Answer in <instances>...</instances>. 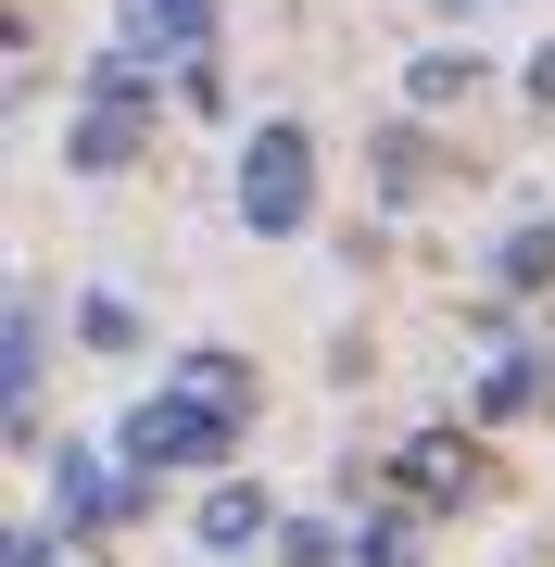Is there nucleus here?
Returning a JSON list of instances; mask_svg holds the SVG:
<instances>
[{
	"label": "nucleus",
	"instance_id": "nucleus-14",
	"mask_svg": "<svg viewBox=\"0 0 555 567\" xmlns=\"http://www.w3.org/2000/svg\"><path fill=\"white\" fill-rule=\"evenodd\" d=\"M442 13H467V0H442Z\"/></svg>",
	"mask_w": 555,
	"mask_h": 567
},
{
	"label": "nucleus",
	"instance_id": "nucleus-13",
	"mask_svg": "<svg viewBox=\"0 0 555 567\" xmlns=\"http://www.w3.org/2000/svg\"><path fill=\"white\" fill-rule=\"evenodd\" d=\"M531 102H555V39H543V63H531Z\"/></svg>",
	"mask_w": 555,
	"mask_h": 567
},
{
	"label": "nucleus",
	"instance_id": "nucleus-8",
	"mask_svg": "<svg viewBox=\"0 0 555 567\" xmlns=\"http://www.w3.org/2000/svg\"><path fill=\"white\" fill-rule=\"evenodd\" d=\"M454 89H480V51H417V102H454Z\"/></svg>",
	"mask_w": 555,
	"mask_h": 567
},
{
	"label": "nucleus",
	"instance_id": "nucleus-9",
	"mask_svg": "<svg viewBox=\"0 0 555 567\" xmlns=\"http://www.w3.org/2000/svg\"><path fill=\"white\" fill-rule=\"evenodd\" d=\"M25 391H39V290H13V416H25Z\"/></svg>",
	"mask_w": 555,
	"mask_h": 567
},
{
	"label": "nucleus",
	"instance_id": "nucleus-10",
	"mask_svg": "<svg viewBox=\"0 0 555 567\" xmlns=\"http://www.w3.org/2000/svg\"><path fill=\"white\" fill-rule=\"evenodd\" d=\"M531 391H543V365H531V353H505L493 379H480V416H517V404H531Z\"/></svg>",
	"mask_w": 555,
	"mask_h": 567
},
{
	"label": "nucleus",
	"instance_id": "nucleus-5",
	"mask_svg": "<svg viewBox=\"0 0 555 567\" xmlns=\"http://www.w3.org/2000/svg\"><path fill=\"white\" fill-rule=\"evenodd\" d=\"M266 529H290V517L266 505V480H215L203 517H189V543H203V555H240V543H266Z\"/></svg>",
	"mask_w": 555,
	"mask_h": 567
},
{
	"label": "nucleus",
	"instance_id": "nucleus-11",
	"mask_svg": "<svg viewBox=\"0 0 555 567\" xmlns=\"http://www.w3.org/2000/svg\"><path fill=\"white\" fill-rule=\"evenodd\" d=\"M76 341H102V353H126V341H140V316H126L114 290H89V303H76Z\"/></svg>",
	"mask_w": 555,
	"mask_h": 567
},
{
	"label": "nucleus",
	"instance_id": "nucleus-3",
	"mask_svg": "<svg viewBox=\"0 0 555 567\" xmlns=\"http://www.w3.org/2000/svg\"><path fill=\"white\" fill-rule=\"evenodd\" d=\"M126 140H140V89H126V63H102V76H89V114H76V177H114L126 164Z\"/></svg>",
	"mask_w": 555,
	"mask_h": 567
},
{
	"label": "nucleus",
	"instance_id": "nucleus-4",
	"mask_svg": "<svg viewBox=\"0 0 555 567\" xmlns=\"http://www.w3.org/2000/svg\"><path fill=\"white\" fill-rule=\"evenodd\" d=\"M51 505H63V529H76V543H102V529L126 517V480H114L89 442H63V454H51Z\"/></svg>",
	"mask_w": 555,
	"mask_h": 567
},
{
	"label": "nucleus",
	"instance_id": "nucleus-6",
	"mask_svg": "<svg viewBox=\"0 0 555 567\" xmlns=\"http://www.w3.org/2000/svg\"><path fill=\"white\" fill-rule=\"evenodd\" d=\"M215 39V0H140L126 13V51H152V63H203Z\"/></svg>",
	"mask_w": 555,
	"mask_h": 567
},
{
	"label": "nucleus",
	"instance_id": "nucleus-12",
	"mask_svg": "<svg viewBox=\"0 0 555 567\" xmlns=\"http://www.w3.org/2000/svg\"><path fill=\"white\" fill-rule=\"evenodd\" d=\"M353 567H417L404 555V517H367V529H353Z\"/></svg>",
	"mask_w": 555,
	"mask_h": 567
},
{
	"label": "nucleus",
	"instance_id": "nucleus-1",
	"mask_svg": "<svg viewBox=\"0 0 555 567\" xmlns=\"http://www.w3.org/2000/svg\"><path fill=\"white\" fill-rule=\"evenodd\" d=\"M227 442H240V404H227V391H152L140 416L114 429V454H126V480H165V466H215Z\"/></svg>",
	"mask_w": 555,
	"mask_h": 567
},
{
	"label": "nucleus",
	"instance_id": "nucleus-7",
	"mask_svg": "<svg viewBox=\"0 0 555 567\" xmlns=\"http://www.w3.org/2000/svg\"><path fill=\"white\" fill-rule=\"evenodd\" d=\"M493 278H505V290H543V278H555V215H543V227H517V240L493 252Z\"/></svg>",
	"mask_w": 555,
	"mask_h": 567
},
{
	"label": "nucleus",
	"instance_id": "nucleus-2",
	"mask_svg": "<svg viewBox=\"0 0 555 567\" xmlns=\"http://www.w3.org/2000/svg\"><path fill=\"white\" fill-rule=\"evenodd\" d=\"M304 215H316V140L290 114H266L253 152H240V227H253V240H290Z\"/></svg>",
	"mask_w": 555,
	"mask_h": 567
}]
</instances>
